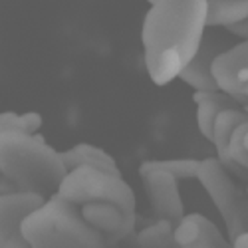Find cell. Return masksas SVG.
I'll return each mask as SVG.
<instances>
[{
  "instance_id": "cell-1",
  "label": "cell",
  "mask_w": 248,
  "mask_h": 248,
  "mask_svg": "<svg viewBox=\"0 0 248 248\" xmlns=\"http://www.w3.org/2000/svg\"><path fill=\"white\" fill-rule=\"evenodd\" d=\"M209 26L206 0H153L143 18V62L155 86L177 79L202 46Z\"/></svg>"
},
{
  "instance_id": "cell-2",
  "label": "cell",
  "mask_w": 248,
  "mask_h": 248,
  "mask_svg": "<svg viewBox=\"0 0 248 248\" xmlns=\"http://www.w3.org/2000/svg\"><path fill=\"white\" fill-rule=\"evenodd\" d=\"M0 171L2 183L14 191L52 197L68 177L62 151H56L40 135L0 133ZM12 191V193H14Z\"/></svg>"
},
{
  "instance_id": "cell-3",
  "label": "cell",
  "mask_w": 248,
  "mask_h": 248,
  "mask_svg": "<svg viewBox=\"0 0 248 248\" xmlns=\"http://www.w3.org/2000/svg\"><path fill=\"white\" fill-rule=\"evenodd\" d=\"M22 234L30 248H108L78 206L58 193L26 218Z\"/></svg>"
},
{
  "instance_id": "cell-4",
  "label": "cell",
  "mask_w": 248,
  "mask_h": 248,
  "mask_svg": "<svg viewBox=\"0 0 248 248\" xmlns=\"http://www.w3.org/2000/svg\"><path fill=\"white\" fill-rule=\"evenodd\" d=\"M197 181L202 185L206 195L226 226L229 240H236L240 234L248 232V197L232 181L231 171L217 157L201 159Z\"/></svg>"
},
{
  "instance_id": "cell-5",
  "label": "cell",
  "mask_w": 248,
  "mask_h": 248,
  "mask_svg": "<svg viewBox=\"0 0 248 248\" xmlns=\"http://www.w3.org/2000/svg\"><path fill=\"white\" fill-rule=\"evenodd\" d=\"M48 199L38 193L14 191L0 197V248H30L22 234L26 218Z\"/></svg>"
},
{
  "instance_id": "cell-6",
  "label": "cell",
  "mask_w": 248,
  "mask_h": 248,
  "mask_svg": "<svg viewBox=\"0 0 248 248\" xmlns=\"http://www.w3.org/2000/svg\"><path fill=\"white\" fill-rule=\"evenodd\" d=\"M139 177L143 181V187H145L151 209L159 220H169L173 226H177L187 217L177 177L163 171H151Z\"/></svg>"
},
{
  "instance_id": "cell-7",
  "label": "cell",
  "mask_w": 248,
  "mask_h": 248,
  "mask_svg": "<svg viewBox=\"0 0 248 248\" xmlns=\"http://www.w3.org/2000/svg\"><path fill=\"white\" fill-rule=\"evenodd\" d=\"M215 79L226 95L248 101V40L226 48L215 60Z\"/></svg>"
},
{
  "instance_id": "cell-8",
  "label": "cell",
  "mask_w": 248,
  "mask_h": 248,
  "mask_svg": "<svg viewBox=\"0 0 248 248\" xmlns=\"http://www.w3.org/2000/svg\"><path fill=\"white\" fill-rule=\"evenodd\" d=\"M231 46H226L222 42V38L218 36H204L202 46L197 52V56L189 62V66L183 70L179 79H183L189 88L195 92H220L217 79H215V60Z\"/></svg>"
},
{
  "instance_id": "cell-9",
  "label": "cell",
  "mask_w": 248,
  "mask_h": 248,
  "mask_svg": "<svg viewBox=\"0 0 248 248\" xmlns=\"http://www.w3.org/2000/svg\"><path fill=\"white\" fill-rule=\"evenodd\" d=\"M175 238L181 248H231L218 226L199 213L187 215L175 226Z\"/></svg>"
},
{
  "instance_id": "cell-10",
  "label": "cell",
  "mask_w": 248,
  "mask_h": 248,
  "mask_svg": "<svg viewBox=\"0 0 248 248\" xmlns=\"http://www.w3.org/2000/svg\"><path fill=\"white\" fill-rule=\"evenodd\" d=\"M193 101L197 103V127L206 141L213 143L217 117L226 109L238 108V101L224 92H193Z\"/></svg>"
},
{
  "instance_id": "cell-11",
  "label": "cell",
  "mask_w": 248,
  "mask_h": 248,
  "mask_svg": "<svg viewBox=\"0 0 248 248\" xmlns=\"http://www.w3.org/2000/svg\"><path fill=\"white\" fill-rule=\"evenodd\" d=\"M62 159L66 163L68 173L81 169V167H92V169L106 171L111 175H121L115 159L108 151L92 145V143H78V145H74L72 149L62 151Z\"/></svg>"
},
{
  "instance_id": "cell-12",
  "label": "cell",
  "mask_w": 248,
  "mask_h": 248,
  "mask_svg": "<svg viewBox=\"0 0 248 248\" xmlns=\"http://www.w3.org/2000/svg\"><path fill=\"white\" fill-rule=\"evenodd\" d=\"M248 121V113L238 109V108H231L222 111L218 117H217V123H215V135H213V147L217 151V159L224 165L229 171H238L240 167L231 159L229 155V143H231V137L234 133V129L242 123Z\"/></svg>"
},
{
  "instance_id": "cell-13",
  "label": "cell",
  "mask_w": 248,
  "mask_h": 248,
  "mask_svg": "<svg viewBox=\"0 0 248 248\" xmlns=\"http://www.w3.org/2000/svg\"><path fill=\"white\" fill-rule=\"evenodd\" d=\"M206 2H209V26L226 28L248 18V0H206Z\"/></svg>"
},
{
  "instance_id": "cell-14",
  "label": "cell",
  "mask_w": 248,
  "mask_h": 248,
  "mask_svg": "<svg viewBox=\"0 0 248 248\" xmlns=\"http://www.w3.org/2000/svg\"><path fill=\"white\" fill-rule=\"evenodd\" d=\"M201 159H151L143 161L139 165V175H145L151 171H163L177 177L179 181H189L197 179Z\"/></svg>"
},
{
  "instance_id": "cell-15",
  "label": "cell",
  "mask_w": 248,
  "mask_h": 248,
  "mask_svg": "<svg viewBox=\"0 0 248 248\" xmlns=\"http://www.w3.org/2000/svg\"><path fill=\"white\" fill-rule=\"evenodd\" d=\"M139 248H181L175 238V226L169 220H157L137 234Z\"/></svg>"
},
{
  "instance_id": "cell-16",
  "label": "cell",
  "mask_w": 248,
  "mask_h": 248,
  "mask_svg": "<svg viewBox=\"0 0 248 248\" xmlns=\"http://www.w3.org/2000/svg\"><path fill=\"white\" fill-rule=\"evenodd\" d=\"M42 123H44V119L38 111H26V113L4 111L0 115V133L36 135V131L42 127Z\"/></svg>"
},
{
  "instance_id": "cell-17",
  "label": "cell",
  "mask_w": 248,
  "mask_h": 248,
  "mask_svg": "<svg viewBox=\"0 0 248 248\" xmlns=\"http://www.w3.org/2000/svg\"><path fill=\"white\" fill-rule=\"evenodd\" d=\"M226 32H231L232 36H236L240 40H248V18H244L242 22H238V24L226 26Z\"/></svg>"
},
{
  "instance_id": "cell-18",
  "label": "cell",
  "mask_w": 248,
  "mask_h": 248,
  "mask_svg": "<svg viewBox=\"0 0 248 248\" xmlns=\"http://www.w3.org/2000/svg\"><path fill=\"white\" fill-rule=\"evenodd\" d=\"M232 248H248V232H244L236 240H232Z\"/></svg>"
},
{
  "instance_id": "cell-19",
  "label": "cell",
  "mask_w": 248,
  "mask_h": 248,
  "mask_svg": "<svg viewBox=\"0 0 248 248\" xmlns=\"http://www.w3.org/2000/svg\"><path fill=\"white\" fill-rule=\"evenodd\" d=\"M244 145H246V149H248V131H246V135H244Z\"/></svg>"
},
{
  "instance_id": "cell-20",
  "label": "cell",
  "mask_w": 248,
  "mask_h": 248,
  "mask_svg": "<svg viewBox=\"0 0 248 248\" xmlns=\"http://www.w3.org/2000/svg\"><path fill=\"white\" fill-rule=\"evenodd\" d=\"M231 248H232V246H231Z\"/></svg>"
}]
</instances>
